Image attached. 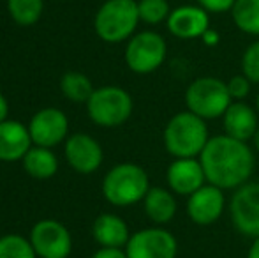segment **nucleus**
I'll use <instances>...</instances> for the list:
<instances>
[{
	"label": "nucleus",
	"mask_w": 259,
	"mask_h": 258,
	"mask_svg": "<svg viewBox=\"0 0 259 258\" xmlns=\"http://www.w3.org/2000/svg\"><path fill=\"white\" fill-rule=\"evenodd\" d=\"M226 83H228L229 96H231L233 101H243L245 99L250 92V85H252V82H250L243 72L242 75H235L233 78H229V82H226Z\"/></svg>",
	"instance_id": "obj_27"
},
{
	"label": "nucleus",
	"mask_w": 259,
	"mask_h": 258,
	"mask_svg": "<svg viewBox=\"0 0 259 258\" xmlns=\"http://www.w3.org/2000/svg\"><path fill=\"white\" fill-rule=\"evenodd\" d=\"M233 227L245 237H259V182H245L236 188L229 202Z\"/></svg>",
	"instance_id": "obj_8"
},
{
	"label": "nucleus",
	"mask_w": 259,
	"mask_h": 258,
	"mask_svg": "<svg viewBox=\"0 0 259 258\" xmlns=\"http://www.w3.org/2000/svg\"><path fill=\"white\" fill-rule=\"evenodd\" d=\"M219 39H221V35H219L215 30H211V28H208L205 34H203L201 41L205 43L206 46H215V45H219Z\"/></svg>",
	"instance_id": "obj_30"
},
{
	"label": "nucleus",
	"mask_w": 259,
	"mask_h": 258,
	"mask_svg": "<svg viewBox=\"0 0 259 258\" xmlns=\"http://www.w3.org/2000/svg\"><path fill=\"white\" fill-rule=\"evenodd\" d=\"M242 72L252 83L259 85V41H254L247 46L242 55Z\"/></svg>",
	"instance_id": "obj_26"
},
{
	"label": "nucleus",
	"mask_w": 259,
	"mask_h": 258,
	"mask_svg": "<svg viewBox=\"0 0 259 258\" xmlns=\"http://www.w3.org/2000/svg\"><path fill=\"white\" fill-rule=\"evenodd\" d=\"M226 209L224 190L211 184H205L194 191L187 200V214L192 223L199 227H208L221 219Z\"/></svg>",
	"instance_id": "obj_13"
},
{
	"label": "nucleus",
	"mask_w": 259,
	"mask_h": 258,
	"mask_svg": "<svg viewBox=\"0 0 259 258\" xmlns=\"http://www.w3.org/2000/svg\"><path fill=\"white\" fill-rule=\"evenodd\" d=\"M145 214L155 225H166L177 214V200L171 190L166 188H150L143 198Z\"/></svg>",
	"instance_id": "obj_19"
},
{
	"label": "nucleus",
	"mask_w": 259,
	"mask_h": 258,
	"mask_svg": "<svg viewBox=\"0 0 259 258\" xmlns=\"http://www.w3.org/2000/svg\"><path fill=\"white\" fill-rule=\"evenodd\" d=\"M199 161L205 170L206 182L221 190H236L249 182L256 166L254 151L249 143L228 134L210 138Z\"/></svg>",
	"instance_id": "obj_1"
},
{
	"label": "nucleus",
	"mask_w": 259,
	"mask_h": 258,
	"mask_svg": "<svg viewBox=\"0 0 259 258\" xmlns=\"http://www.w3.org/2000/svg\"><path fill=\"white\" fill-rule=\"evenodd\" d=\"M252 143H254V149L259 152V128H257V131L254 133V136H252Z\"/></svg>",
	"instance_id": "obj_33"
},
{
	"label": "nucleus",
	"mask_w": 259,
	"mask_h": 258,
	"mask_svg": "<svg viewBox=\"0 0 259 258\" xmlns=\"http://www.w3.org/2000/svg\"><path fill=\"white\" fill-rule=\"evenodd\" d=\"M92 234L101 248H120L125 249L131 239L127 223L116 214L104 212L96 217L92 227Z\"/></svg>",
	"instance_id": "obj_18"
},
{
	"label": "nucleus",
	"mask_w": 259,
	"mask_h": 258,
	"mask_svg": "<svg viewBox=\"0 0 259 258\" xmlns=\"http://www.w3.org/2000/svg\"><path fill=\"white\" fill-rule=\"evenodd\" d=\"M167 55L166 41L154 30L138 32L125 46V64L136 75H150L164 64Z\"/></svg>",
	"instance_id": "obj_7"
},
{
	"label": "nucleus",
	"mask_w": 259,
	"mask_h": 258,
	"mask_svg": "<svg viewBox=\"0 0 259 258\" xmlns=\"http://www.w3.org/2000/svg\"><path fill=\"white\" fill-rule=\"evenodd\" d=\"M7 115H9V103L4 97V94H0V122L7 121Z\"/></svg>",
	"instance_id": "obj_31"
},
{
	"label": "nucleus",
	"mask_w": 259,
	"mask_h": 258,
	"mask_svg": "<svg viewBox=\"0 0 259 258\" xmlns=\"http://www.w3.org/2000/svg\"><path fill=\"white\" fill-rule=\"evenodd\" d=\"M60 90L71 103L87 104L96 89L87 75L79 71H69L60 78Z\"/></svg>",
	"instance_id": "obj_21"
},
{
	"label": "nucleus",
	"mask_w": 259,
	"mask_h": 258,
	"mask_svg": "<svg viewBox=\"0 0 259 258\" xmlns=\"http://www.w3.org/2000/svg\"><path fill=\"white\" fill-rule=\"evenodd\" d=\"M28 133L34 145L48 149L57 147L58 143L67 140V115L58 108H42L32 115L28 122Z\"/></svg>",
	"instance_id": "obj_11"
},
{
	"label": "nucleus",
	"mask_w": 259,
	"mask_h": 258,
	"mask_svg": "<svg viewBox=\"0 0 259 258\" xmlns=\"http://www.w3.org/2000/svg\"><path fill=\"white\" fill-rule=\"evenodd\" d=\"M0 258H37V253L30 239L18 234H7L0 237Z\"/></svg>",
	"instance_id": "obj_24"
},
{
	"label": "nucleus",
	"mask_w": 259,
	"mask_h": 258,
	"mask_svg": "<svg viewBox=\"0 0 259 258\" xmlns=\"http://www.w3.org/2000/svg\"><path fill=\"white\" fill-rule=\"evenodd\" d=\"M32 145L34 143L28 133V126L13 119L0 122V161H23L25 154L30 151Z\"/></svg>",
	"instance_id": "obj_16"
},
{
	"label": "nucleus",
	"mask_w": 259,
	"mask_h": 258,
	"mask_svg": "<svg viewBox=\"0 0 259 258\" xmlns=\"http://www.w3.org/2000/svg\"><path fill=\"white\" fill-rule=\"evenodd\" d=\"M150 188L148 173L134 163H120L113 166L103 179L104 198L115 207H131L143 202Z\"/></svg>",
	"instance_id": "obj_3"
},
{
	"label": "nucleus",
	"mask_w": 259,
	"mask_h": 258,
	"mask_svg": "<svg viewBox=\"0 0 259 258\" xmlns=\"http://www.w3.org/2000/svg\"><path fill=\"white\" fill-rule=\"evenodd\" d=\"M133 97L127 90L116 85H106L94 90L87 103V112L94 124L103 128H116L133 115Z\"/></svg>",
	"instance_id": "obj_6"
},
{
	"label": "nucleus",
	"mask_w": 259,
	"mask_h": 258,
	"mask_svg": "<svg viewBox=\"0 0 259 258\" xmlns=\"http://www.w3.org/2000/svg\"><path fill=\"white\" fill-rule=\"evenodd\" d=\"M45 9V0H7V11L11 18L21 27L37 23Z\"/></svg>",
	"instance_id": "obj_23"
},
{
	"label": "nucleus",
	"mask_w": 259,
	"mask_h": 258,
	"mask_svg": "<svg viewBox=\"0 0 259 258\" xmlns=\"http://www.w3.org/2000/svg\"><path fill=\"white\" fill-rule=\"evenodd\" d=\"M138 11H140V20L148 25H159L162 21H167L171 14L167 0H140Z\"/></svg>",
	"instance_id": "obj_25"
},
{
	"label": "nucleus",
	"mask_w": 259,
	"mask_h": 258,
	"mask_svg": "<svg viewBox=\"0 0 259 258\" xmlns=\"http://www.w3.org/2000/svg\"><path fill=\"white\" fill-rule=\"evenodd\" d=\"M166 182L173 193L182 196H191L208 184L199 158H180L171 161L166 172Z\"/></svg>",
	"instance_id": "obj_14"
},
{
	"label": "nucleus",
	"mask_w": 259,
	"mask_h": 258,
	"mask_svg": "<svg viewBox=\"0 0 259 258\" xmlns=\"http://www.w3.org/2000/svg\"><path fill=\"white\" fill-rule=\"evenodd\" d=\"M231 103L228 83L213 76L196 78L185 90L187 110L205 121L222 117Z\"/></svg>",
	"instance_id": "obj_5"
},
{
	"label": "nucleus",
	"mask_w": 259,
	"mask_h": 258,
	"mask_svg": "<svg viewBox=\"0 0 259 258\" xmlns=\"http://www.w3.org/2000/svg\"><path fill=\"white\" fill-rule=\"evenodd\" d=\"M125 253L127 258H177L178 242L164 228H143L131 235Z\"/></svg>",
	"instance_id": "obj_9"
},
{
	"label": "nucleus",
	"mask_w": 259,
	"mask_h": 258,
	"mask_svg": "<svg viewBox=\"0 0 259 258\" xmlns=\"http://www.w3.org/2000/svg\"><path fill=\"white\" fill-rule=\"evenodd\" d=\"M65 158L74 172L90 175L103 165L104 152L94 136L87 133H76L65 140Z\"/></svg>",
	"instance_id": "obj_12"
},
{
	"label": "nucleus",
	"mask_w": 259,
	"mask_h": 258,
	"mask_svg": "<svg viewBox=\"0 0 259 258\" xmlns=\"http://www.w3.org/2000/svg\"><path fill=\"white\" fill-rule=\"evenodd\" d=\"M256 104H257V114H259V94H257V103Z\"/></svg>",
	"instance_id": "obj_34"
},
{
	"label": "nucleus",
	"mask_w": 259,
	"mask_h": 258,
	"mask_svg": "<svg viewBox=\"0 0 259 258\" xmlns=\"http://www.w3.org/2000/svg\"><path fill=\"white\" fill-rule=\"evenodd\" d=\"M231 16L240 30L259 38V0H236Z\"/></svg>",
	"instance_id": "obj_22"
},
{
	"label": "nucleus",
	"mask_w": 259,
	"mask_h": 258,
	"mask_svg": "<svg viewBox=\"0 0 259 258\" xmlns=\"http://www.w3.org/2000/svg\"><path fill=\"white\" fill-rule=\"evenodd\" d=\"M162 138L164 147L175 159L199 158L210 140L206 121L189 110L180 112L167 121Z\"/></svg>",
	"instance_id": "obj_2"
},
{
	"label": "nucleus",
	"mask_w": 259,
	"mask_h": 258,
	"mask_svg": "<svg viewBox=\"0 0 259 258\" xmlns=\"http://www.w3.org/2000/svg\"><path fill=\"white\" fill-rule=\"evenodd\" d=\"M247 258H259V237L252 239V244H250V248H249Z\"/></svg>",
	"instance_id": "obj_32"
},
{
	"label": "nucleus",
	"mask_w": 259,
	"mask_h": 258,
	"mask_svg": "<svg viewBox=\"0 0 259 258\" xmlns=\"http://www.w3.org/2000/svg\"><path fill=\"white\" fill-rule=\"evenodd\" d=\"M140 21L136 0H106L94 18V28L104 43L115 45L133 38Z\"/></svg>",
	"instance_id": "obj_4"
},
{
	"label": "nucleus",
	"mask_w": 259,
	"mask_h": 258,
	"mask_svg": "<svg viewBox=\"0 0 259 258\" xmlns=\"http://www.w3.org/2000/svg\"><path fill=\"white\" fill-rule=\"evenodd\" d=\"M23 168L34 179H52L58 170V158L53 154L52 149L32 145L23 158Z\"/></svg>",
	"instance_id": "obj_20"
},
{
	"label": "nucleus",
	"mask_w": 259,
	"mask_h": 258,
	"mask_svg": "<svg viewBox=\"0 0 259 258\" xmlns=\"http://www.w3.org/2000/svg\"><path fill=\"white\" fill-rule=\"evenodd\" d=\"M257 117L259 114L252 106H249L243 101H233L228 110H226V114L222 115L224 134L240 141L252 140L254 133L259 128Z\"/></svg>",
	"instance_id": "obj_17"
},
{
	"label": "nucleus",
	"mask_w": 259,
	"mask_h": 258,
	"mask_svg": "<svg viewBox=\"0 0 259 258\" xmlns=\"http://www.w3.org/2000/svg\"><path fill=\"white\" fill-rule=\"evenodd\" d=\"M30 242L39 258H67L72 249L69 230L55 219H41L32 227Z\"/></svg>",
	"instance_id": "obj_10"
},
{
	"label": "nucleus",
	"mask_w": 259,
	"mask_h": 258,
	"mask_svg": "<svg viewBox=\"0 0 259 258\" xmlns=\"http://www.w3.org/2000/svg\"><path fill=\"white\" fill-rule=\"evenodd\" d=\"M196 2L206 13H228L233 9L236 0H196Z\"/></svg>",
	"instance_id": "obj_28"
},
{
	"label": "nucleus",
	"mask_w": 259,
	"mask_h": 258,
	"mask_svg": "<svg viewBox=\"0 0 259 258\" xmlns=\"http://www.w3.org/2000/svg\"><path fill=\"white\" fill-rule=\"evenodd\" d=\"M92 258H127V253L120 248H101L94 253Z\"/></svg>",
	"instance_id": "obj_29"
},
{
	"label": "nucleus",
	"mask_w": 259,
	"mask_h": 258,
	"mask_svg": "<svg viewBox=\"0 0 259 258\" xmlns=\"http://www.w3.org/2000/svg\"><path fill=\"white\" fill-rule=\"evenodd\" d=\"M166 25L178 39H201L210 28V16L199 6H180L171 11Z\"/></svg>",
	"instance_id": "obj_15"
}]
</instances>
